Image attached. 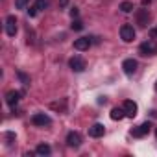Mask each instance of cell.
Returning a JSON list of instances; mask_svg holds the SVG:
<instances>
[{"label": "cell", "mask_w": 157, "mask_h": 157, "mask_svg": "<svg viewBox=\"0 0 157 157\" xmlns=\"http://www.w3.org/2000/svg\"><path fill=\"white\" fill-rule=\"evenodd\" d=\"M89 46H91V39L89 37H80V39L74 41V48L78 52H85V50H89Z\"/></svg>", "instance_id": "cell-8"}, {"label": "cell", "mask_w": 157, "mask_h": 157, "mask_svg": "<svg viewBox=\"0 0 157 157\" xmlns=\"http://www.w3.org/2000/svg\"><path fill=\"white\" fill-rule=\"evenodd\" d=\"M135 35H137V32H135V28L131 24H122V28H120V39L124 43H131L135 39Z\"/></svg>", "instance_id": "cell-1"}, {"label": "cell", "mask_w": 157, "mask_h": 157, "mask_svg": "<svg viewBox=\"0 0 157 157\" xmlns=\"http://www.w3.org/2000/svg\"><path fill=\"white\" fill-rule=\"evenodd\" d=\"M37 13H39V8H37V6H32V8L28 10V15H30V17H35Z\"/></svg>", "instance_id": "cell-20"}, {"label": "cell", "mask_w": 157, "mask_h": 157, "mask_svg": "<svg viewBox=\"0 0 157 157\" xmlns=\"http://www.w3.org/2000/svg\"><path fill=\"white\" fill-rule=\"evenodd\" d=\"M122 107H124V111H126V117H129V118L137 117V111H139V107H137V104H135L133 100H126V102L122 104Z\"/></svg>", "instance_id": "cell-7"}, {"label": "cell", "mask_w": 157, "mask_h": 157, "mask_svg": "<svg viewBox=\"0 0 157 157\" xmlns=\"http://www.w3.org/2000/svg\"><path fill=\"white\" fill-rule=\"evenodd\" d=\"M139 52H140L142 56H155V54H157V44H155L151 39H148V41H144V43L139 46Z\"/></svg>", "instance_id": "cell-2"}, {"label": "cell", "mask_w": 157, "mask_h": 157, "mask_svg": "<svg viewBox=\"0 0 157 157\" xmlns=\"http://www.w3.org/2000/svg\"><path fill=\"white\" fill-rule=\"evenodd\" d=\"M6 33L10 37H15V33H17V19H15V15H10L6 19Z\"/></svg>", "instance_id": "cell-6"}, {"label": "cell", "mask_w": 157, "mask_h": 157, "mask_svg": "<svg viewBox=\"0 0 157 157\" xmlns=\"http://www.w3.org/2000/svg\"><path fill=\"white\" fill-rule=\"evenodd\" d=\"M67 144H68L70 148H78V146L82 144V135L76 133V131H70V133L67 135Z\"/></svg>", "instance_id": "cell-9"}, {"label": "cell", "mask_w": 157, "mask_h": 157, "mask_svg": "<svg viewBox=\"0 0 157 157\" xmlns=\"http://www.w3.org/2000/svg\"><path fill=\"white\" fill-rule=\"evenodd\" d=\"M21 96H22V93H19V91H10V93L6 94V104H8L10 107H15V105L19 104Z\"/></svg>", "instance_id": "cell-10"}, {"label": "cell", "mask_w": 157, "mask_h": 157, "mask_svg": "<svg viewBox=\"0 0 157 157\" xmlns=\"http://www.w3.org/2000/svg\"><path fill=\"white\" fill-rule=\"evenodd\" d=\"M70 28H72V30H76V32H80V30H83V22H82V21H72Z\"/></svg>", "instance_id": "cell-18"}, {"label": "cell", "mask_w": 157, "mask_h": 157, "mask_svg": "<svg viewBox=\"0 0 157 157\" xmlns=\"http://www.w3.org/2000/svg\"><path fill=\"white\" fill-rule=\"evenodd\" d=\"M19 78L22 80V83H24V85H28V83H30V78H28L24 72H19Z\"/></svg>", "instance_id": "cell-21"}, {"label": "cell", "mask_w": 157, "mask_h": 157, "mask_svg": "<svg viewBox=\"0 0 157 157\" xmlns=\"http://www.w3.org/2000/svg\"><path fill=\"white\" fill-rule=\"evenodd\" d=\"M104 133H105V128H104V124H93V126L89 128V135H91V137H94V139H98V137H104Z\"/></svg>", "instance_id": "cell-13"}, {"label": "cell", "mask_w": 157, "mask_h": 157, "mask_svg": "<svg viewBox=\"0 0 157 157\" xmlns=\"http://www.w3.org/2000/svg\"><path fill=\"white\" fill-rule=\"evenodd\" d=\"M122 70H124L128 76L135 74V72H137V61H135V59H124V63H122Z\"/></svg>", "instance_id": "cell-12"}, {"label": "cell", "mask_w": 157, "mask_h": 157, "mask_svg": "<svg viewBox=\"0 0 157 157\" xmlns=\"http://www.w3.org/2000/svg\"><path fill=\"white\" fill-rule=\"evenodd\" d=\"M151 37H157V28H153V30H151Z\"/></svg>", "instance_id": "cell-24"}, {"label": "cell", "mask_w": 157, "mask_h": 157, "mask_svg": "<svg viewBox=\"0 0 157 157\" xmlns=\"http://www.w3.org/2000/svg\"><path fill=\"white\" fill-rule=\"evenodd\" d=\"M32 124L33 126H50L52 124V120H50V117L48 115H44V113H33L32 115Z\"/></svg>", "instance_id": "cell-3"}, {"label": "cell", "mask_w": 157, "mask_h": 157, "mask_svg": "<svg viewBox=\"0 0 157 157\" xmlns=\"http://www.w3.org/2000/svg\"><path fill=\"white\" fill-rule=\"evenodd\" d=\"M155 89H157V83H155Z\"/></svg>", "instance_id": "cell-25"}, {"label": "cell", "mask_w": 157, "mask_h": 157, "mask_svg": "<svg viewBox=\"0 0 157 157\" xmlns=\"http://www.w3.org/2000/svg\"><path fill=\"white\" fill-rule=\"evenodd\" d=\"M35 6H37L39 10H44V8H48V0H37Z\"/></svg>", "instance_id": "cell-19"}, {"label": "cell", "mask_w": 157, "mask_h": 157, "mask_svg": "<svg viewBox=\"0 0 157 157\" xmlns=\"http://www.w3.org/2000/svg\"><path fill=\"white\" fill-rule=\"evenodd\" d=\"M150 129H151V124H150V122H142V124L137 126L131 133H133V137H144V135L150 133Z\"/></svg>", "instance_id": "cell-11"}, {"label": "cell", "mask_w": 157, "mask_h": 157, "mask_svg": "<svg viewBox=\"0 0 157 157\" xmlns=\"http://www.w3.org/2000/svg\"><path fill=\"white\" fill-rule=\"evenodd\" d=\"M155 135H157V131H155Z\"/></svg>", "instance_id": "cell-26"}, {"label": "cell", "mask_w": 157, "mask_h": 157, "mask_svg": "<svg viewBox=\"0 0 157 157\" xmlns=\"http://www.w3.org/2000/svg\"><path fill=\"white\" fill-rule=\"evenodd\" d=\"M78 15H80V11H78V8H72V10H70V17H72V19H76Z\"/></svg>", "instance_id": "cell-22"}, {"label": "cell", "mask_w": 157, "mask_h": 157, "mask_svg": "<svg viewBox=\"0 0 157 157\" xmlns=\"http://www.w3.org/2000/svg\"><path fill=\"white\" fill-rule=\"evenodd\" d=\"M28 4H30V0H15V8L17 10H24Z\"/></svg>", "instance_id": "cell-17"}, {"label": "cell", "mask_w": 157, "mask_h": 157, "mask_svg": "<svg viewBox=\"0 0 157 157\" xmlns=\"http://www.w3.org/2000/svg\"><path fill=\"white\" fill-rule=\"evenodd\" d=\"M124 117H126L124 107H113V109H111V118H113V120H122Z\"/></svg>", "instance_id": "cell-14"}, {"label": "cell", "mask_w": 157, "mask_h": 157, "mask_svg": "<svg viewBox=\"0 0 157 157\" xmlns=\"http://www.w3.org/2000/svg\"><path fill=\"white\" fill-rule=\"evenodd\" d=\"M68 67H70L74 72H83L87 65H85V59H83V57H80V56H74V57L68 61Z\"/></svg>", "instance_id": "cell-4"}, {"label": "cell", "mask_w": 157, "mask_h": 157, "mask_svg": "<svg viewBox=\"0 0 157 157\" xmlns=\"http://www.w3.org/2000/svg\"><path fill=\"white\" fill-rule=\"evenodd\" d=\"M35 153H37V155H50V153H52V148H50L48 144H39V146L35 148Z\"/></svg>", "instance_id": "cell-15"}, {"label": "cell", "mask_w": 157, "mask_h": 157, "mask_svg": "<svg viewBox=\"0 0 157 157\" xmlns=\"http://www.w3.org/2000/svg\"><path fill=\"white\" fill-rule=\"evenodd\" d=\"M67 4H68V0H59V6H61V8H65Z\"/></svg>", "instance_id": "cell-23"}, {"label": "cell", "mask_w": 157, "mask_h": 157, "mask_svg": "<svg viewBox=\"0 0 157 157\" xmlns=\"http://www.w3.org/2000/svg\"><path fill=\"white\" fill-rule=\"evenodd\" d=\"M120 11H122V13H131V11H133V2L124 0V2L120 4Z\"/></svg>", "instance_id": "cell-16"}, {"label": "cell", "mask_w": 157, "mask_h": 157, "mask_svg": "<svg viewBox=\"0 0 157 157\" xmlns=\"http://www.w3.org/2000/svg\"><path fill=\"white\" fill-rule=\"evenodd\" d=\"M135 19H137V22L140 24V26H148V22H150V11L148 10H137L135 11Z\"/></svg>", "instance_id": "cell-5"}]
</instances>
